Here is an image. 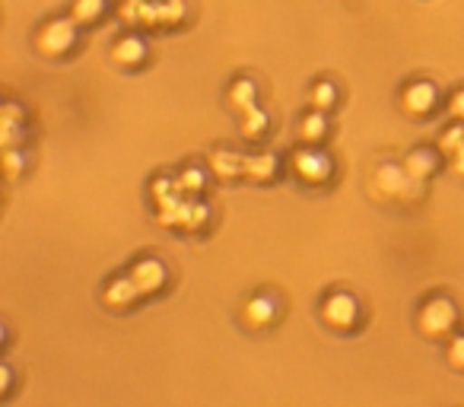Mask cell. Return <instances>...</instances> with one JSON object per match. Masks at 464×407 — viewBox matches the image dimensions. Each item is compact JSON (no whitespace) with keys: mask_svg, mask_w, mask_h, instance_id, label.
<instances>
[{"mask_svg":"<svg viewBox=\"0 0 464 407\" xmlns=\"http://www.w3.org/2000/svg\"><path fill=\"white\" fill-rule=\"evenodd\" d=\"M286 169L290 175L305 188H324L331 179H334V160H331L324 150L309 147V143H299L296 150L286 160Z\"/></svg>","mask_w":464,"mask_h":407,"instance_id":"277c9868","label":"cell"},{"mask_svg":"<svg viewBox=\"0 0 464 407\" xmlns=\"http://www.w3.org/2000/svg\"><path fill=\"white\" fill-rule=\"evenodd\" d=\"M207 166L219 181H236L242 179V169H246V153L229 147H213L210 156H207Z\"/></svg>","mask_w":464,"mask_h":407,"instance_id":"7c38bea8","label":"cell"},{"mask_svg":"<svg viewBox=\"0 0 464 407\" xmlns=\"http://www.w3.org/2000/svg\"><path fill=\"white\" fill-rule=\"evenodd\" d=\"M175 188H179V194H185V198H198L207 188V172L200 166H185L179 172V179H175Z\"/></svg>","mask_w":464,"mask_h":407,"instance_id":"ffe728a7","label":"cell"},{"mask_svg":"<svg viewBox=\"0 0 464 407\" xmlns=\"http://www.w3.org/2000/svg\"><path fill=\"white\" fill-rule=\"evenodd\" d=\"M226 102H229V109L236 111V115H246L248 109L258 105V83L248 77L232 80L229 90H226Z\"/></svg>","mask_w":464,"mask_h":407,"instance_id":"9a60e30c","label":"cell"},{"mask_svg":"<svg viewBox=\"0 0 464 407\" xmlns=\"http://www.w3.org/2000/svg\"><path fill=\"white\" fill-rule=\"evenodd\" d=\"M423 185L426 181L413 179L404 162H382V166L372 169L369 194L382 204H413V200L423 198Z\"/></svg>","mask_w":464,"mask_h":407,"instance_id":"6da1fadb","label":"cell"},{"mask_svg":"<svg viewBox=\"0 0 464 407\" xmlns=\"http://www.w3.org/2000/svg\"><path fill=\"white\" fill-rule=\"evenodd\" d=\"M318 318L324 328L337 331V334H350L360 328L362 322V305L350 290H331L324 293L322 305H318Z\"/></svg>","mask_w":464,"mask_h":407,"instance_id":"5b68a950","label":"cell"},{"mask_svg":"<svg viewBox=\"0 0 464 407\" xmlns=\"http://www.w3.org/2000/svg\"><path fill=\"white\" fill-rule=\"evenodd\" d=\"M210 227V208L207 204H198L191 200L188 204V220H185V233H200V229Z\"/></svg>","mask_w":464,"mask_h":407,"instance_id":"cb8c5ba5","label":"cell"},{"mask_svg":"<svg viewBox=\"0 0 464 407\" xmlns=\"http://www.w3.org/2000/svg\"><path fill=\"white\" fill-rule=\"evenodd\" d=\"M449 169H451V175L464 179V150H461L458 156H449Z\"/></svg>","mask_w":464,"mask_h":407,"instance_id":"83f0119b","label":"cell"},{"mask_svg":"<svg viewBox=\"0 0 464 407\" xmlns=\"http://www.w3.org/2000/svg\"><path fill=\"white\" fill-rule=\"evenodd\" d=\"M277 175H280L277 153H267V150L246 153V169H242V179L246 181H252V185H271Z\"/></svg>","mask_w":464,"mask_h":407,"instance_id":"8fae6325","label":"cell"},{"mask_svg":"<svg viewBox=\"0 0 464 407\" xmlns=\"http://www.w3.org/2000/svg\"><path fill=\"white\" fill-rule=\"evenodd\" d=\"M439 150H442V156H458L464 150V124L455 121L449 131H442V137H439L436 143Z\"/></svg>","mask_w":464,"mask_h":407,"instance_id":"7402d4cb","label":"cell"},{"mask_svg":"<svg viewBox=\"0 0 464 407\" xmlns=\"http://www.w3.org/2000/svg\"><path fill=\"white\" fill-rule=\"evenodd\" d=\"M445 363H449L455 373H464V331H455V334L445 341Z\"/></svg>","mask_w":464,"mask_h":407,"instance_id":"603a6c76","label":"cell"},{"mask_svg":"<svg viewBox=\"0 0 464 407\" xmlns=\"http://www.w3.org/2000/svg\"><path fill=\"white\" fill-rule=\"evenodd\" d=\"M67 14L77 20L80 29H90V26H96L99 20H105V14H109V0H71Z\"/></svg>","mask_w":464,"mask_h":407,"instance_id":"e0dca14e","label":"cell"},{"mask_svg":"<svg viewBox=\"0 0 464 407\" xmlns=\"http://www.w3.org/2000/svg\"><path fill=\"white\" fill-rule=\"evenodd\" d=\"M128 274L137 284V290H140L143 299L160 296V293L169 286V267H166V261L156 258V255H150V258H137Z\"/></svg>","mask_w":464,"mask_h":407,"instance_id":"52a82bcc","label":"cell"},{"mask_svg":"<svg viewBox=\"0 0 464 407\" xmlns=\"http://www.w3.org/2000/svg\"><path fill=\"white\" fill-rule=\"evenodd\" d=\"M401 111H404L407 118H413V121H423V118L436 115L439 109V86L430 83V80H411V83L401 86Z\"/></svg>","mask_w":464,"mask_h":407,"instance_id":"8992f818","label":"cell"},{"mask_svg":"<svg viewBox=\"0 0 464 407\" xmlns=\"http://www.w3.org/2000/svg\"><path fill=\"white\" fill-rule=\"evenodd\" d=\"M267 131H271V115H267L261 105H255V109H248L246 115H239L242 141L258 143V141H265V137H267Z\"/></svg>","mask_w":464,"mask_h":407,"instance_id":"2e32d148","label":"cell"},{"mask_svg":"<svg viewBox=\"0 0 464 407\" xmlns=\"http://www.w3.org/2000/svg\"><path fill=\"white\" fill-rule=\"evenodd\" d=\"M413 325H417L420 337H426V341H449L458 331V325H461V312H458L455 299L436 293V296H426L420 303Z\"/></svg>","mask_w":464,"mask_h":407,"instance_id":"7a4b0ae2","label":"cell"},{"mask_svg":"<svg viewBox=\"0 0 464 407\" xmlns=\"http://www.w3.org/2000/svg\"><path fill=\"white\" fill-rule=\"evenodd\" d=\"M4 166H7V179H20V172L26 169V153L16 147H7V153H4Z\"/></svg>","mask_w":464,"mask_h":407,"instance_id":"d4e9b609","label":"cell"},{"mask_svg":"<svg viewBox=\"0 0 464 407\" xmlns=\"http://www.w3.org/2000/svg\"><path fill=\"white\" fill-rule=\"evenodd\" d=\"M140 290H137V284L130 280V274H124V277H111L109 284L102 286V303L109 305L111 312H128L134 309L137 303H140Z\"/></svg>","mask_w":464,"mask_h":407,"instance_id":"30bf717a","label":"cell"},{"mask_svg":"<svg viewBox=\"0 0 464 407\" xmlns=\"http://www.w3.org/2000/svg\"><path fill=\"white\" fill-rule=\"evenodd\" d=\"M439 162H442V150H439V147H413L411 153H407L404 166H407V172H411L413 179L430 181L432 175L439 172Z\"/></svg>","mask_w":464,"mask_h":407,"instance_id":"5bb4252c","label":"cell"},{"mask_svg":"<svg viewBox=\"0 0 464 407\" xmlns=\"http://www.w3.org/2000/svg\"><path fill=\"white\" fill-rule=\"evenodd\" d=\"M331 134V121H328V111H318V109H309L303 118H299V128H296V137L299 143H309V147H322Z\"/></svg>","mask_w":464,"mask_h":407,"instance_id":"4fadbf2b","label":"cell"},{"mask_svg":"<svg viewBox=\"0 0 464 407\" xmlns=\"http://www.w3.org/2000/svg\"><path fill=\"white\" fill-rule=\"evenodd\" d=\"M26 137V111L16 102L4 105V147H16V141Z\"/></svg>","mask_w":464,"mask_h":407,"instance_id":"d6986e66","label":"cell"},{"mask_svg":"<svg viewBox=\"0 0 464 407\" xmlns=\"http://www.w3.org/2000/svg\"><path fill=\"white\" fill-rule=\"evenodd\" d=\"M277 315H280L277 299L267 296V293H255V296H248L246 303H242V325H246L248 331L271 328V325L277 322Z\"/></svg>","mask_w":464,"mask_h":407,"instance_id":"9c48e42d","label":"cell"},{"mask_svg":"<svg viewBox=\"0 0 464 407\" xmlns=\"http://www.w3.org/2000/svg\"><path fill=\"white\" fill-rule=\"evenodd\" d=\"M109 58H111V64L121 67V71H140V67L147 64V58H150V48H147V42H143L140 35L124 33V35H118V39L111 42Z\"/></svg>","mask_w":464,"mask_h":407,"instance_id":"ba28073f","label":"cell"},{"mask_svg":"<svg viewBox=\"0 0 464 407\" xmlns=\"http://www.w3.org/2000/svg\"><path fill=\"white\" fill-rule=\"evenodd\" d=\"M445 109H449L451 121H461L464 124V86L451 90V96H449V102H445Z\"/></svg>","mask_w":464,"mask_h":407,"instance_id":"484cf974","label":"cell"},{"mask_svg":"<svg viewBox=\"0 0 464 407\" xmlns=\"http://www.w3.org/2000/svg\"><path fill=\"white\" fill-rule=\"evenodd\" d=\"M156 14H160V26L162 29H175L188 20V7L185 0H156Z\"/></svg>","mask_w":464,"mask_h":407,"instance_id":"44dd1931","label":"cell"},{"mask_svg":"<svg viewBox=\"0 0 464 407\" xmlns=\"http://www.w3.org/2000/svg\"><path fill=\"white\" fill-rule=\"evenodd\" d=\"M80 45V26L71 14L67 16H52L45 20L33 35V48L42 54V58L52 61H64L73 54V48Z\"/></svg>","mask_w":464,"mask_h":407,"instance_id":"3957f363","label":"cell"},{"mask_svg":"<svg viewBox=\"0 0 464 407\" xmlns=\"http://www.w3.org/2000/svg\"><path fill=\"white\" fill-rule=\"evenodd\" d=\"M337 102H341V90H337L334 80H315L309 86V109H318V111H334Z\"/></svg>","mask_w":464,"mask_h":407,"instance_id":"ac0fdd59","label":"cell"},{"mask_svg":"<svg viewBox=\"0 0 464 407\" xmlns=\"http://www.w3.org/2000/svg\"><path fill=\"white\" fill-rule=\"evenodd\" d=\"M10 388H14V369L4 363L0 366V398H10Z\"/></svg>","mask_w":464,"mask_h":407,"instance_id":"4316f807","label":"cell"}]
</instances>
